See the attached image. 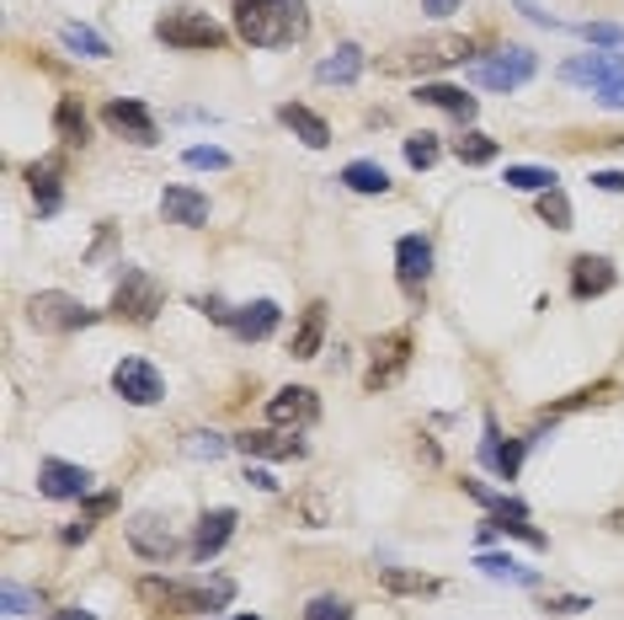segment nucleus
<instances>
[{
    "label": "nucleus",
    "instance_id": "obj_4",
    "mask_svg": "<svg viewBox=\"0 0 624 620\" xmlns=\"http://www.w3.org/2000/svg\"><path fill=\"white\" fill-rule=\"evenodd\" d=\"M571 86H593V96L603 107L624 113V54H576L561 70Z\"/></svg>",
    "mask_w": 624,
    "mask_h": 620
},
{
    "label": "nucleus",
    "instance_id": "obj_35",
    "mask_svg": "<svg viewBox=\"0 0 624 620\" xmlns=\"http://www.w3.org/2000/svg\"><path fill=\"white\" fill-rule=\"evenodd\" d=\"M539 219H544L550 230H571V198H565L561 187L539 193Z\"/></svg>",
    "mask_w": 624,
    "mask_h": 620
},
{
    "label": "nucleus",
    "instance_id": "obj_34",
    "mask_svg": "<svg viewBox=\"0 0 624 620\" xmlns=\"http://www.w3.org/2000/svg\"><path fill=\"white\" fill-rule=\"evenodd\" d=\"M60 38H64V49H75V54H86V60H107V54H113V49H107V38H96L91 28H75V22H70Z\"/></svg>",
    "mask_w": 624,
    "mask_h": 620
},
{
    "label": "nucleus",
    "instance_id": "obj_25",
    "mask_svg": "<svg viewBox=\"0 0 624 620\" xmlns=\"http://www.w3.org/2000/svg\"><path fill=\"white\" fill-rule=\"evenodd\" d=\"M278 118H283V124L294 128L299 140L310 145V151H326V145H331V128H326V118H321V113H310L304 102H283V107H278Z\"/></svg>",
    "mask_w": 624,
    "mask_h": 620
},
{
    "label": "nucleus",
    "instance_id": "obj_45",
    "mask_svg": "<svg viewBox=\"0 0 624 620\" xmlns=\"http://www.w3.org/2000/svg\"><path fill=\"white\" fill-rule=\"evenodd\" d=\"M518 11H523L529 22H539V28H561V22H555L550 11H539V0H518Z\"/></svg>",
    "mask_w": 624,
    "mask_h": 620
},
{
    "label": "nucleus",
    "instance_id": "obj_42",
    "mask_svg": "<svg viewBox=\"0 0 624 620\" xmlns=\"http://www.w3.org/2000/svg\"><path fill=\"white\" fill-rule=\"evenodd\" d=\"M187 450H193V455H208V461H219V455L230 450V438H219V434H193V438H187Z\"/></svg>",
    "mask_w": 624,
    "mask_h": 620
},
{
    "label": "nucleus",
    "instance_id": "obj_30",
    "mask_svg": "<svg viewBox=\"0 0 624 620\" xmlns=\"http://www.w3.org/2000/svg\"><path fill=\"white\" fill-rule=\"evenodd\" d=\"M491 535H512V540H529V546H550L544 529H534L529 519H502V514H491V525H480V540H491Z\"/></svg>",
    "mask_w": 624,
    "mask_h": 620
},
{
    "label": "nucleus",
    "instance_id": "obj_22",
    "mask_svg": "<svg viewBox=\"0 0 624 620\" xmlns=\"http://www.w3.org/2000/svg\"><path fill=\"white\" fill-rule=\"evenodd\" d=\"M160 209H166V219H171V225L198 230V225L208 219V198L198 193V187H166V193H160Z\"/></svg>",
    "mask_w": 624,
    "mask_h": 620
},
{
    "label": "nucleus",
    "instance_id": "obj_10",
    "mask_svg": "<svg viewBox=\"0 0 624 620\" xmlns=\"http://www.w3.org/2000/svg\"><path fill=\"white\" fill-rule=\"evenodd\" d=\"M102 124L113 128V134H123L128 145H155L160 140V128H155V118H149L145 102H134V96H113L107 107H102Z\"/></svg>",
    "mask_w": 624,
    "mask_h": 620
},
{
    "label": "nucleus",
    "instance_id": "obj_26",
    "mask_svg": "<svg viewBox=\"0 0 624 620\" xmlns=\"http://www.w3.org/2000/svg\"><path fill=\"white\" fill-rule=\"evenodd\" d=\"M321 342H326V306L315 300V306L299 316V327H294V342H289V353L294 359H315L321 353Z\"/></svg>",
    "mask_w": 624,
    "mask_h": 620
},
{
    "label": "nucleus",
    "instance_id": "obj_31",
    "mask_svg": "<svg viewBox=\"0 0 624 620\" xmlns=\"http://www.w3.org/2000/svg\"><path fill=\"white\" fill-rule=\"evenodd\" d=\"M379 583L389 593H433L438 589V578H427V572H406V567H379Z\"/></svg>",
    "mask_w": 624,
    "mask_h": 620
},
{
    "label": "nucleus",
    "instance_id": "obj_46",
    "mask_svg": "<svg viewBox=\"0 0 624 620\" xmlns=\"http://www.w3.org/2000/svg\"><path fill=\"white\" fill-rule=\"evenodd\" d=\"M593 187H603V193H624V172H593Z\"/></svg>",
    "mask_w": 624,
    "mask_h": 620
},
{
    "label": "nucleus",
    "instance_id": "obj_6",
    "mask_svg": "<svg viewBox=\"0 0 624 620\" xmlns=\"http://www.w3.org/2000/svg\"><path fill=\"white\" fill-rule=\"evenodd\" d=\"M28 321L38 332H81V327L96 321V310H86L75 294H64V289H43V294L28 300Z\"/></svg>",
    "mask_w": 624,
    "mask_h": 620
},
{
    "label": "nucleus",
    "instance_id": "obj_27",
    "mask_svg": "<svg viewBox=\"0 0 624 620\" xmlns=\"http://www.w3.org/2000/svg\"><path fill=\"white\" fill-rule=\"evenodd\" d=\"M476 567L486 572V578H497V583H518V589H539V572H534V567H523V561L502 557V551H480Z\"/></svg>",
    "mask_w": 624,
    "mask_h": 620
},
{
    "label": "nucleus",
    "instance_id": "obj_18",
    "mask_svg": "<svg viewBox=\"0 0 624 620\" xmlns=\"http://www.w3.org/2000/svg\"><path fill=\"white\" fill-rule=\"evenodd\" d=\"M60 177H64V155H43V161H32L28 166V187H32V204H38V215H54L60 209Z\"/></svg>",
    "mask_w": 624,
    "mask_h": 620
},
{
    "label": "nucleus",
    "instance_id": "obj_7",
    "mask_svg": "<svg viewBox=\"0 0 624 620\" xmlns=\"http://www.w3.org/2000/svg\"><path fill=\"white\" fill-rule=\"evenodd\" d=\"M470 38H459V32H438V38H422L412 49H401L395 60H385L389 70H444V64H465L470 60Z\"/></svg>",
    "mask_w": 624,
    "mask_h": 620
},
{
    "label": "nucleus",
    "instance_id": "obj_32",
    "mask_svg": "<svg viewBox=\"0 0 624 620\" xmlns=\"http://www.w3.org/2000/svg\"><path fill=\"white\" fill-rule=\"evenodd\" d=\"M561 183L550 166H507V187H518V193H550V187Z\"/></svg>",
    "mask_w": 624,
    "mask_h": 620
},
{
    "label": "nucleus",
    "instance_id": "obj_28",
    "mask_svg": "<svg viewBox=\"0 0 624 620\" xmlns=\"http://www.w3.org/2000/svg\"><path fill=\"white\" fill-rule=\"evenodd\" d=\"M54 128H60L64 145H86L91 118H86V107H81V96H60V107H54Z\"/></svg>",
    "mask_w": 624,
    "mask_h": 620
},
{
    "label": "nucleus",
    "instance_id": "obj_24",
    "mask_svg": "<svg viewBox=\"0 0 624 620\" xmlns=\"http://www.w3.org/2000/svg\"><path fill=\"white\" fill-rule=\"evenodd\" d=\"M357 75H363V49L357 43H336L326 60L315 64V81H326V86H353Z\"/></svg>",
    "mask_w": 624,
    "mask_h": 620
},
{
    "label": "nucleus",
    "instance_id": "obj_23",
    "mask_svg": "<svg viewBox=\"0 0 624 620\" xmlns=\"http://www.w3.org/2000/svg\"><path fill=\"white\" fill-rule=\"evenodd\" d=\"M416 102H427V107H444V113H454L459 124H470V118H476V96L465 92V86H444V81H422V86H416Z\"/></svg>",
    "mask_w": 624,
    "mask_h": 620
},
{
    "label": "nucleus",
    "instance_id": "obj_3",
    "mask_svg": "<svg viewBox=\"0 0 624 620\" xmlns=\"http://www.w3.org/2000/svg\"><path fill=\"white\" fill-rule=\"evenodd\" d=\"M155 38L166 43V49H225V28L198 11V6H171V11H160L155 17Z\"/></svg>",
    "mask_w": 624,
    "mask_h": 620
},
{
    "label": "nucleus",
    "instance_id": "obj_13",
    "mask_svg": "<svg viewBox=\"0 0 624 620\" xmlns=\"http://www.w3.org/2000/svg\"><path fill=\"white\" fill-rule=\"evenodd\" d=\"M321 417V402L310 385H283L268 402V428H310Z\"/></svg>",
    "mask_w": 624,
    "mask_h": 620
},
{
    "label": "nucleus",
    "instance_id": "obj_11",
    "mask_svg": "<svg viewBox=\"0 0 624 620\" xmlns=\"http://www.w3.org/2000/svg\"><path fill=\"white\" fill-rule=\"evenodd\" d=\"M91 476L86 465H70V461H43L38 465V493L43 497H60V503H81L91 497Z\"/></svg>",
    "mask_w": 624,
    "mask_h": 620
},
{
    "label": "nucleus",
    "instance_id": "obj_17",
    "mask_svg": "<svg viewBox=\"0 0 624 620\" xmlns=\"http://www.w3.org/2000/svg\"><path fill=\"white\" fill-rule=\"evenodd\" d=\"M278 321H283V310L272 306V300H251V306L230 310V321H225V327H230L240 342H262V338L278 332Z\"/></svg>",
    "mask_w": 624,
    "mask_h": 620
},
{
    "label": "nucleus",
    "instance_id": "obj_15",
    "mask_svg": "<svg viewBox=\"0 0 624 620\" xmlns=\"http://www.w3.org/2000/svg\"><path fill=\"white\" fill-rule=\"evenodd\" d=\"M240 514L236 508H208L204 519H198V529H193V561H214L225 546H230V535H236Z\"/></svg>",
    "mask_w": 624,
    "mask_h": 620
},
{
    "label": "nucleus",
    "instance_id": "obj_47",
    "mask_svg": "<svg viewBox=\"0 0 624 620\" xmlns=\"http://www.w3.org/2000/svg\"><path fill=\"white\" fill-rule=\"evenodd\" d=\"M427 11H433V17H448V11H459V0H427Z\"/></svg>",
    "mask_w": 624,
    "mask_h": 620
},
{
    "label": "nucleus",
    "instance_id": "obj_48",
    "mask_svg": "<svg viewBox=\"0 0 624 620\" xmlns=\"http://www.w3.org/2000/svg\"><path fill=\"white\" fill-rule=\"evenodd\" d=\"M49 620H96V616H91V610H54Z\"/></svg>",
    "mask_w": 624,
    "mask_h": 620
},
{
    "label": "nucleus",
    "instance_id": "obj_41",
    "mask_svg": "<svg viewBox=\"0 0 624 620\" xmlns=\"http://www.w3.org/2000/svg\"><path fill=\"white\" fill-rule=\"evenodd\" d=\"M181 161H187V166H208V172H225V166H230V155L219 151V145H193Z\"/></svg>",
    "mask_w": 624,
    "mask_h": 620
},
{
    "label": "nucleus",
    "instance_id": "obj_39",
    "mask_svg": "<svg viewBox=\"0 0 624 620\" xmlns=\"http://www.w3.org/2000/svg\"><path fill=\"white\" fill-rule=\"evenodd\" d=\"M0 604H6V616H32V610H38V593L22 589V583H6V589H0Z\"/></svg>",
    "mask_w": 624,
    "mask_h": 620
},
{
    "label": "nucleus",
    "instance_id": "obj_38",
    "mask_svg": "<svg viewBox=\"0 0 624 620\" xmlns=\"http://www.w3.org/2000/svg\"><path fill=\"white\" fill-rule=\"evenodd\" d=\"M304 620H353V604L336 599V593H321V599L304 604Z\"/></svg>",
    "mask_w": 624,
    "mask_h": 620
},
{
    "label": "nucleus",
    "instance_id": "obj_21",
    "mask_svg": "<svg viewBox=\"0 0 624 620\" xmlns=\"http://www.w3.org/2000/svg\"><path fill=\"white\" fill-rule=\"evenodd\" d=\"M395 273H401L406 289L427 283V273H433V247H427L422 236H401V241H395Z\"/></svg>",
    "mask_w": 624,
    "mask_h": 620
},
{
    "label": "nucleus",
    "instance_id": "obj_16",
    "mask_svg": "<svg viewBox=\"0 0 624 620\" xmlns=\"http://www.w3.org/2000/svg\"><path fill=\"white\" fill-rule=\"evenodd\" d=\"M236 450L246 461H299L304 455V438L278 434V428H251V434L236 438Z\"/></svg>",
    "mask_w": 624,
    "mask_h": 620
},
{
    "label": "nucleus",
    "instance_id": "obj_14",
    "mask_svg": "<svg viewBox=\"0 0 624 620\" xmlns=\"http://www.w3.org/2000/svg\"><path fill=\"white\" fill-rule=\"evenodd\" d=\"M128 546H134L145 561L177 557V535H171V525H166L160 514H134V519H128Z\"/></svg>",
    "mask_w": 624,
    "mask_h": 620
},
{
    "label": "nucleus",
    "instance_id": "obj_20",
    "mask_svg": "<svg viewBox=\"0 0 624 620\" xmlns=\"http://www.w3.org/2000/svg\"><path fill=\"white\" fill-rule=\"evenodd\" d=\"M480 461L491 465L497 476H507V482H512V476H518V465H523V438H507V444H502V428H497V423L486 417V438H480Z\"/></svg>",
    "mask_w": 624,
    "mask_h": 620
},
{
    "label": "nucleus",
    "instance_id": "obj_44",
    "mask_svg": "<svg viewBox=\"0 0 624 620\" xmlns=\"http://www.w3.org/2000/svg\"><path fill=\"white\" fill-rule=\"evenodd\" d=\"M246 482H251L257 493H278V476H272V471H262V465H246Z\"/></svg>",
    "mask_w": 624,
    "mask_h": 620
},
{
    "label": "nucleus",
    "instance_id": "obj_8",
    "mask_svg": "<svg viewBox=\"0 0 624 620\" xmlns=\"http://www.w3.org/2000/svg\"><path fill=\"white\" fill-rule=\"evenodd\" d=\"M160 283L149 279L145 268H123V279H118V289H113V316H123V321H155V310H160Z\"/></svg>",
    "mask_w": 624,
    "mask_h": 620
},
{
    "label": "nucleus",
    "instance_id": "obj_2",
    "mask_svg": "<svg viewBox=\"0 0 624 620\" xmlns=\"http://www.w3.org/2000/svg\"><path fill=\"white\" fill-rule=\"evenodd\" d=\"M236 583L230 578H214V583H171V578H145L139 599L160 604V610H181V616H208L219 604H230Z\"/></svg>",
    "mask_w": 624,
    "mask_h": 620
},
{
    "label": "nucleus",
    "instance_id": "obj_33",
    "mask_svg": "<svg viewBox=\"0 0 624 620\" xmlns=\"http://www.w3.org/2000/svg\"><path fill=\"white\" fill-rule=\"evenodd\" d=\"M454 155L465 161V166H486V161H497V140L491 134H465V140H454Z\"/></svg>",
    "mask_w": 624,
    "mask_h": 620
},
{
    "label": "nucleus",
    "instance_id": "obj_43",
    "mask_svg": "<svg viewBox=\"0 0 624 620\" xmlns=\"http://www.w3.org/2000/svg\"><path fill=\"white\" fill-rule=\"evenodd\" d=\"M544 610H555V616H576V610H593V599H582V593H550Z\"/></svg>",
    "mask_w": 624,
    "mask_h": 620
},
{
    "label": "nucleus",
    "instance_id": "obj_40",
    "mask_svg": "<svg viewBox=\"0 0 624 620\" xmlns=\"http://www.w3.org/2000/svg\"><path fill=\"white\" fill-rule=\"evenodd\" d=\"M587 43H603V49H620L624 54V28H614V22H587V28H576Z\"/></svg>",
    "mask_w": 624,
    "mask_h": 620
},
{
    "label": "nucleus",
    "instance_id": "obj_9",
    "mask_svg": "<svg viewBox=\"0 0 624 620\" xmlns=\"http://www.w3.org/2000/svg\"><path fill=\"white\" fill-rule=\"evenodd\" d=\"M113 391H118L128 406H155L160 396H166V380H160V370H155L149 359H118Z\"/></svg>",
    "mask_w": 624,
    "mask_h": 620
},
{
    "label": "nucleus",
    "instance_id": "obj_29",
    "mask_svg": "<svg viewBox=\"0 0 624 620\" xmlns=\"http://www.w3.org/2000/svg\"><path fill=\"white\" fill-rule=\"evenodd\" d=\"M342 183L353 193H389V172L379 161H353V166H342Z\"/></svg>",
    "mask_w": 624,
    "mask_h": 620
},
{
    "label": "nucleus",
    "instance_id": "obj_36",
    "mask_svg": "<svg viewBox=\"0 0 624 620\" xmlns=\"http://www.w3.org/2000/svg\"><path fill=\"white\" fill-rule=\"evenodd\" d=\"M614 380H603V385H587V391H576V396H565V402L550 406V417H561V412H576V406H593V402H614Z\"/></svg>",
    "mask_w": 624,
    "mask_h": 620
},
{
    "label": "nucleus",
    "instance_id": "obj_12",
    "mask_svg": "<svg viewBox=\"0 0 624 620\" xmlns=\"http://www.w3.org/2000/svg\"><path fill=\"white\" fill-rule=\"evenodd\" d=\"M406 364H412V332H389V338L374 342V370L363 374V385L385 391V385H395L406 374Z\"/></svg>",
    "mask_w": 624,
    "mask_h": 620
},
{
    "label": "nucleus",
    "instance_id": "obj_37",
    "mask_svg": "<svg viewBox=\"0 0 624 620\" xmlns=\"http://www.w3.org/2000/svg\"><path fill=\"white\" fill-rule=\"evenodd\" d=\"M438 134H412V140H406V161H412L416 172H427V166H438Z\"/></svg>",
    "mask_w": 624,
    "mask_h": 620
},
{
    "label": "nucleus",
    "instance_id": "obj_1",
    "mask_svg": "<svg viewBox=\"0 0 624 620\" xmlns=\"http://www.w3.org/2000/svg\"><path fill=\"white\" fill-rule=\"evenodd\" d=\"M236 32L251 49H278L304 32V6L299 0H236Z\"/></svg>",
    "mask_w": 624,
    "mask_h": 620
},
{
    "label": "nucleus",
    "instance_id": "obj_5",
    "mask_svg": "<svg viewBox=\"0 0 624 620\" xmlns=\"http://www.w3.org/2000/svg\"><path fill=\"white\" fill-rule=\"evenodd\" d=\"M534 70H539L534 49H518V43H512V49H497V54H486V60L470 64V81L486 86V92H518V86L534 81Z\"/></svg>",
    "mask_w": 624,
    "mask_h": 620
},
{
    "label": "nucleus",
    "instance_id": "obj_49",
    "mask_svg": "<svg viewBox=\"0 0 624 620\" xmlns=\"http://www.w3.org/2000/svg\"><path fill=\"white\" fill-rule=\"evenodd\" d=\"M236 620H262V616H236Z\"/></svg>",
    "mask_w": 624,
    "mask_h": 620
},
{
    "label": "nucleus",
    "instance_id": "obj_19",
    "mask_svg": "<svg viewBox=\"0 0 624 620\" xmlns=\"http://www.w3.org/2000/svg\"><path fill=\"white\" fill-rule=\"evenodd\" d=\"M609 289H614V262L582 251V257L571 262V294H576V300H597V294H609Z\"/></svg>",
    "mask_w": 624,
    "mask_h": 620
}]
</instances>
